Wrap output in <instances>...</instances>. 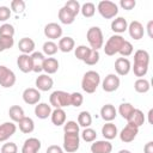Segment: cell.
I'll use <instances>...</instances> for the list:
<instances>
[{
	"instance_id": "obj_40",
	"label": "cell",
	"mask_w": 153,
	"mask_h": 153,
	"mask_svg": "<svg viewBox=\"0 0 153 153\" xmlns=\"http://www.w3.org/2000/svg\"><path fill=\"white\" fill-rule=\"evenodd\" d=\"M14 26L10 23H5L0 26V36H6V37H13L14 36Z\"/></svg>"
},
{
	"instance_id": "obj_27",
	"label": "cell",
	"mask_w": 153,
	"mask_h": 153,
	"mask_svg": "<svg viewBox=\"0 0 153 153\" xmlns=\"http://www.w3.org/2000/svg\"><path fill=\"white\" fill-rule=\"evenodd\" d=\"M74 47H75V42L69 36L61 37L60 41H59V44H57L59 50H61L62 53H69V51H72L74 49Z\"/></svg>"
},
{
	"instance_id": "obj_55",
	"label": "cell",
	"mask_w": 153,
	"mask_h": 153,
	"mask_svg": "<svg viewBox=\"0 0 153 153\" xmlns=\"http://www.w3.org/2000/svg\"><path fill=\"white\" fill-rule=\"evenodd\" d=\"M118 153H131L130 151H128V149H121Z\"/></svg>"
},
{
	"instance_id": "obj_31",
	"label": "cell",
	"mask_w": 153,
	"mask_h": 153,
	"mask_svg": "<svg viewBox=\"0 0 153 153\" xmlns=\"http://www.w3.org/2000/svg\"><path fill=\"white\" fill-rule=\"evenodd\" d=\"M18 126H19V129L22 133L24 134H30L35 129V122L31 117H23L19 122H18Z\"/></svg>"
},
{
	"instance_id": "obj_42",
	"label": "cell",
	"mask_w": 153,
	"mask_h": 153,
	"mask_svg": "<svg viewBox=\"0 0 153 153\" xmlns=\"http://www.w3.org/2000/svg\"><path fill=\"white\" fill-rule=\"evenodd\" d=\"M65 133H79V124L75 121H67L63 124Z\"/></svg>"
},
{
	"instance_id": "obj_25",
	"label": "cell",
	"mask_w": 153,
	"mask_h": 153,
	"mask_svg": "<svg viewBox=\"0 0 153 153\" xmlns=\"http://www.w3.org/2000/svg\"><path fill=\"white\" fill-rule=\"evenodd\" d=\"M57 17H59V20H60L62 24L69 25V24H72V23L75 20V17H76V16H75L73 12H71L67 7L63 6V7L60 8Z\"/></svg>"
},
{
	"instance_id": "obj_19",
	"label": "cell",
	"mask_w": 153,
	"mask_h": 153,
	"mask_svg": "<svg viewBox=\"0 0 153 153\" xmlns=\"http://www.w3.org/2000/svg\"><path fill=\"white\" fill-rule=\"evenodd\" d=\"M17 66L23 73H29L32 72V61L31 56L27 54H20L17 57Z\"/></svg>"
},
{
	"instance_id": "obj_36",
	"label": "cell",
	"mask_w": 153,
	"mask_h": 153,
	"mask_svg": "<svg viewBox=\"0 0 153 153\" xmlns=\"http://www.w3.org/2000/svg\"><path fill=\"white\" fill-rule=\"evenodd\" d=\"M135 110V108L130 104V103H122L120 106H118V112L120 115L128 121V118L130 117V115L133 114V111Z\"/></svg>"
},
{
	"instance_id": "obj_12",
	"label": "cell",
	"mask_w": 153,
	"mask_h": 153,
	"mask_svg": "<svg viewBox=\"0 0 153 153\" xmlns=\"http://www.w3.org/2000/svg\"><path fill=\"white\" fill-rule=\"evenodd\" d=\"M44 36L50 41L61 38L62 36V27L57 23H49L44 26Z\"/></svg>"
},
{
	"instance_id": "obj_29",
	"label": "cell",
	"mask_w": 153,
	"mask_h": 153,
	"mask_svg": "<svg viewBox=\"0 0 153 153\" xmlns=\"http://www.w3.org/2000/svg\"><path fill=\"white\" fill-rule=\"evenodd\" d=\"M59 69V61L55 57H45L43 62V71L49 75L56 73Z\"/></svg>"
},
{
	"instance_id": "obj_13",
	"label": "cell",
	"mask_w": 153,
	"mask_h": 153,
	"mask_svg": "<svg viewBox=\"0 0 153 153\" xmlns=\"http://www.w3.org/2000/svg\"><path fill=\"white\" fill-rule=\"evenodd\" d=\"M128 32H129V36L136 41L141 39L145 35V29H143V25L139 22V20H133L130 24H128Z\"/></svg>"
},
{
	"instance_id": "obj_38",
	"label": "cell",
	"mask_w": 153,
	"mask_h": 153,
	"mask_svg": "<svg viewBox=\"0 0 153 153\" xmlns=\"http://www.w3.org/2000/svg\"><path fill=\"white\" fill-rule=\"evenodd\" d=\"M90 51H91V48H88V47L81 44V45H78V47L75 48L74 54H75V57H76L78 60H80V61H85L86 57L88 56Z\"/></svg>"
},
{
	"instance_id": "obj_6",
	"label": "cell",
	"mask_w": 153,
	"mask_h": 153,
	"mask_svg": "<svg viewBox=\"0 0 153 153\" xmlns=\"http://www.w3.org/2000/svg\"><path fill=\"white\" fill-rule=\"evenodd\" d=\"M124 41L126 39L121 35H112L111 37H109V39L106 41V43L104 45V53L108 56H114L115 54H117L120 51Z\"/></svg>"
},
{
	"instance_id": "obj_15",
	"label": "cell",
	"mask_w": 153,
	"mask_h": 153,
	"mask_svg": "<svg viewBox=\"0 0 153 153\" xmlns=\"http://www.w3.org/2000/svg\"><path fill=\"white\" fill-rule=\"evenodd\" d=\"M41 141L37 137H29L24 141L22 147V153H38L41 149Z\"/></svg>"
},
{
	"instance_id": "obj_54",
	"label": "cell",
	"mask_w": 153,
	"mask_h": 153,
	"mask_svg": "<svg viewBox=\"0 0 153 153\" xmlns=\"http://www.w3.org/2000/svg\"><path fill=\"white\" fill-rule=\"evenodd\" d=\"M152 114H153V109H151L149 111H148V122L152 124Z\"/></svg>"
},
{
	"instance_id": "obj_8",
	"label": "cell",
	"mask_w": 153,
	"mask_h": 153,
	"mask_svg": "<svg viewBox=\"0 0 153 153\" xmlns=\"http://www.w3.org/2000/svg\"><path fill=\"white\" fill-rule=\"evenodd\" d=\"M16 74L12 69L6 66L0 65V86L4 88H10L16 84Z\"/></svg>"
},
{
	"instance_id": "obj_50",
	"label": "cell",
	"mask_w": 153,
	"mask_h": 153,
	"mask_svg": "<svg viewBox=\"0 0 153 153\" xmlns=\"http://www.w3.org/2000/svg\"><path fill=\"white\" fill-rule=\"evenodd\" d=\"M120 6H121L123 10L130 11V10H133V8L136 6V1H135V0H121V1H120Z\"/></svg>"
},
{
	"instance_id": "obj_49",
	"label": "cell",
	"mask_w": 153,
	"mask_h": 153,
	"mask_svg": "<svg viewBox=\"0 0 153 153\" xmlns=\"http://www.w3.org/2000/svg\"><path fill=\"white\" fill-rule=\"evenodd\" d=\"M11 14H12V11L10 7L0 6V22H6L7 19H10Z\"/></svg>"
},
{
	"instance_id": "obj_24",
	"label": "cell",
	"mask_w": 153,
	"mask_h": 153,
	"mask_svg": "<svg viewBox=\"0 0 153 153\" xmlns=\"http://www.w3.org/2000/svg\"><path fill=\"white\" fill-rule=\"evenodd\" d=\"M18 49L22 51V54H27L29 55L30 53H33V50H35L33 39L29 38V37H23L18 42Z\"/></svg>"
},
{
	"instance_id": "obj_9",
	"label": "cell",
	"mask_w": 153,
	"mask_h": 153,
	"mask_svg": "<svg viewBox=\"0 0 153 153\" xmlns=\"http://www.w3.org/2000/svg\"><path fill=\"white\" fill-rule=\"evenodd\" d=\"M137 133H139V128L136 126L127 123V126L121 130V133L118 135H120V139H121L122 142L128 143V142H131L136 137Z\"/></svg>"
},
{
	"instance_id": "obj_23",
	"label": "cell",
	"mask_w": 153,
	"mask_h": 153,
	"mask_svg": "<svg viewBox=\"0 0 153 153\" xmlns=\"http://www.w3.org/2000/svg\"><path fill=\"white\" fill-rule=\"evenodd\" d=\"M128 29V22L123 17H117L111 22V30L115 32V35H120Z\"/></svg>"
},
{
	"instance_id": "obj_30",
	"label": "cell",
	"mask_w": 153,
	"mask_h": 153,
	"mask_svg": "<svg viewBox=\"0 0 153 153\" xmlns=\"http://www.w3.org/2000/svg\"><path fill=\"white\" fill-rule=\"evenodd\" d=\"M145 121H146V118H145V115H143V112L140 110V109H135L134 111H133V114L130 115V117L128 118V123H130V124H134V126H136L137 128H140L143 123H145Z\"/></svg>"
},
{
	"instance_id": "obj_39",
	"label": "cell",
	"mask_w": 153,
	"mask_h": 153,
	"mask_svg": "<svg viewBox=\"0 0 153 153\" xmlns=\"http://www.w3.org/2000/svg\"><path fill=\"white\" fill-rule=\"evenodd\" d=\"M81 139L85 142H93L97 139V133H96L94 129H92L90 127L88 128H85L82 130V133H81Z\"/></svg>"
},
{
	"instance_id": "obj_14",
	"label": "cell",
	"mask_w": 153,
	"mask_h": 153,
	"mask_svg": "<svg viewBox=\"0 0 153 153\" xmlns=\"http://www.w3.org/2000/svg\"><path fill=\"white\" fill-rule=\"evenodd\" d=\"M17 130V126L14 122H4L0 124V142L7 141Z\"/></svg>"
},
{
	"instance_id": "obj_4",
	"label": "cell",
	"mask_w": 153,
	"mask_h": 153,
	"mask_svg": "<svg viewBox=\"0 0 153 153\" xmlns=\"http://www.w3.org/2000/svg\"><path fill=\"white\" fill-rule=\"evenodd\" d=\"M86 38L87 42L91 47V49L98 50L103 47L104 44V37H103V32L100 30V27L98 26H92L87 30L86 32Z\"/></svg>"
},
{
	"instance_id": "obj_7",
	"label": "cell",
	"mask_w": 153,
	"mask_h": 153,
	"mask_svg": "<svg viewBox=\"0 0 153 153\" xmlns=\"http://www.w3.org/2000/svg\"><path fill=\"white\" fill-rule=\"evenodd\" d=\"M80 146V134L79 133H65L63 135V149L67 153H74Z\"/></svg>"
},
{
	"instance_id": "obj_35",
	"label": "cell",
	"mask_w": 153,
	"mask_h": 153,
	"mask_svg": "<svg viewBox=\"0 0 153 153\" xmlns=\"http://www.w3.org/2000/svg\"><path fill=\"white\" fill-rule=\"evenodd\" d=\"M80 12L85 18H91L96 13V6L93 2H85L80 6Z\"/></svg>"
},
{
	"instance_id": "obj_47",
	"label": "cell",
	"mask_w": 153,
	"mask_h": 153,
	"mask_svg": "<svg viewBox=\"0 0 153 153\" xmlns=\"http://www.w3.org/2000/svg\"><path fill=\"white\" fill-rule=\"evenodd\" d=\"M1 153H18V147L14 142H6L1 146Z\"/></svg>"
},
{
	"instance_id": "obj_43",
	"label": "cell",
	"mask_w": 153,
	"mask_h": 153,
	"mask_svg": "<svg viewBox=\"0 0 153 153\" xmlns=\"http://www.w3.org/2000/svg\"><path fill=\"white\" fill-rule=\"evenodd\" d=\"M25 10V2L23 0H13L11 1V11L16 13H23Z\"/></svg>"
},
{
	"instance_id": "obj_11",
	"label": "cell",
	"mask_w": 153,
	"mask_h": 153,
	"mask_svg": "<svg viewBox=\"0 0 153 153\" xmlns=\"http://www.w3.org/2000/svg\"><path fill=\"white\" fill-rule=\"evenodd\" d=\"M120 82H121L120 78L116 74L110 73L104 78V80L102 82V87L105 92H114L120 87Z\"/></svg>"
},
{
	"instance_id": "obj_1",
	"label": "cell",
	"mask_w": 153,
	"mask_h": 153,
	"mask_svg": "<svg viewBox=\"0 0 153 153\" xmlns=\"http://www.w3.org/2000/svg\"><path fill=\"white\" fill-rule=\"evenodd\" d=\"M148 65H149V54L147 50L139 49L134 54V65H133V72L135 76L142 78L148 72Z\"/></svg>"
},
{
	"instance_id": "obj_53",
	"label": "cell",
	"mask_w": 153,
	"mask_h": 153,
	"mask_svg": "<svg viewBox=\"0 0 153 153\" xmlns=\"http://www.w3.org/2000/svg\"><path fill=\"white\" fill-rule=\"evenodd\" d=\"M152 26H153V20H149L147 23V32H148V36L152 38L153 37V33H152Z\"/></svg>"
},
{
	"instance_id": "obj_34",
	"label": "cell",
	"mask_w": 153,
	"mask_h": 153,
	"mask_svg": "<svg viewBox=\"0 0 153 153\" xmlns=\"http://www.w3.org/2000/svg\"><path fill=\"white\" fill-rule=\"evenodd\" d=\"M92 123V116L88 111H81L78 115V124L79 127H84V128H88Z\"/></svg>"
},
{
	"instance_id": "obj_37",
	"label": "cell",
	"mask_w": 153,
	"mask_h": 153,
	"mask_svg": "<svg viewBox=\"0 0 153 153\" xmlns=\"http://www.w3.org/2000/svg\"><path fill=\"white\" fill-rule=\"evenodd\" d=\"M42 49H43V54H45V55H48V56L55 55V54L57 53V50H59L57 44H56L54 41H47V42H44Z\"/></svg>"
},
{
	"instance_id": "obj_48",
	"label": "cell",
	"mask_w": 153,
	"mask_h": 153,
	"mask_svg": "<svg viewBox=\"0 0 153 153\" xmlns=\"http://www.w3.org/2000/svg\"><path fill=\"white\" fill-rule=\"evenodd\" d=\"M0 43L4 47L5 50L11 49L14 44V38L13 37H6V36H0Z\"/></svg>"
},
{
	"instance_id": "obj_44",
	"label": "cell",
	"mask_w": 153,
	"mask_h": 153,
	"mask_svg": "<svg viewBox=\"0 0 153 153\" xmlns=\"http://www.w3.org/2000/svg\"><path fill=\"white\" fill-rule=\"evenodd\" d=\"M133 49H134L133 44L129 41H124V43H123V45H122V48L120 49L118 53L122 55V57H127V56L133 54Z\"/></svg>"
},
{
	"instance_id": "obj_32",
	"label": "cell",
	"mask_w": 153,
	"mask_h": 153,
	"mask_svg": "<svg viewBox=\"0 0 153 153\" xmlns=\"http://www.w3.org/2000/svg\"><path fill=\"white\" fill-rule=\"evenodd\" d=\"M8 116L12 120V122H19L23 117H25L24 115V110L22 106L19 105H12L10 109H8Z\"/></svg>"
},
{
	"instance_id": "obj_41",
	"label": "cell",
	"mask_w": 153,
	"mask_h": 153,
	"mask_svg": "<svg viewBox=\"0 0 153 153\" xmlns=\"http://www.w3.org/2000/svg\"><path fill=\"white\" fill-rule=\"evenodd\" d=\"M99 57H100L99 51H98V50H94V49H91V51H90L88 56L86 57V60H85L84 62H85L86 65H88V66H93V65L98 63Z\"/></svg>"
},
{
	"instance_id": "obj_28",
	"label": "cell",
	"mask_w": 153,
	"mask_h": 153,
	"mask_svg": "<svg viewBox=\"0 0 153 153\" xmlns=\"http://www.w3.org/2000/svg\"><path fill=\"white\" fill-rule=\"evenodd\" d=\"M50 118L54 126H63L66 123V111L63 109H54L51 111Z\"/></svg>"
},
{
	"instance_id": "obj_10",
	"label": "cell",
	"mask_w": 153,
	"mask_h": 153,
	"mask_svg": "<svg viewBox=\"0 0 153 153\" xmlns=\"http://www.w3.org/2000/svg\"><path fill=\"white\" fill-rule=\"evenodd\" d=\"M23 100L29 105H36L39 103L41 92L35 87H27L23 91Z\"/></svg>"
},
{
	"instance_id": "obj_3",
	"label": "cell",
	"mask_w": 153,
	"mask_h": 153,
	"mask_svg": "<svg viewBox=\"0 0 153 153\" xmlns=\"http://www.w3.org/2000/svg\"><path fill=\"white\" fill-rule=\"evenodd\" d=\"M49 102L50 106H54L55 109H63L71 105V93L61 90L54 91L49 97Z\"/></svg>"
},
{
	"instance_id": "obj_56",
	"label": "cell",
	"mask_w": 153,
	"mask_h": 153,
	"mask_svg": "<svg viewBox=\"0 0 153 153\" xmlns=\"http://www.w3.org/2000/svg\"><path fill=\"white\" fill-rule=\"evenodd\" d=\"M4 50H5V49H4V47H2V45H1V43H0V53H1V51H4Z\"/></svg>"
},
{
	"instance_id": "obj_52",
	"label": "cell",
	"mask_w": 153,
	"mask_h": 153,
	"mask_svg": "<svg viewBox=\"0 0 153 153\" xmlns=\"http://www.w3.org/2000/svg\"><path fill=\"white\" fill-rule=\"evenodd\" d=\"M143 153H153V141H148L143 147Z\"/></svg>"
},
{
	"instance_id": "obj_33",
	"label": "cell",
	"mask_w": 153,
	"mask_h": 153,
	"mask_svg": "<svg viewBox=\"0 0 153 153\" xmlns=\"http://www.w3.org/2000/svg\"><path fill=\"white\" fill-rule=\"evenodd\" d=\"M149 88H151L149 81L145 78H137L134 82V90L137 93H146L149 91Z\"/></svg>"
},
{
	"instance_id": "obj_20",
	"label": "cell",
	"mask_w": 153,
	"mask_h": 153,
	"mask_svg": "<svg viewBox=\"0 0 153 153\" xmlns=\"http://www.w3.org/2000/svg\"><path fill=\"white\" fill-rule=\"evenodd\" d=\"M30 56H31V61H32V72L41 73L43 71V62L45 60L44 54L39 53V51H33Z\"/></svg>"
},
{
	"instance_id": "obj_46",
	"label": "cell",
	"mask_w": 153,
	"mask_h": 153,
	"mask_svg": "<svg viewBox=\"0 0 153 153\" xmlns=\"http://www.w3.org/2000/svg\"><path fill=\"white\" fill-rule=\"evenodd\" d=\"M65 7H67L71 12H73L75 16H78V13L80 12V4H79V1H76V0H69V1H67L66 4H65Z\"/></svg>"
},
{
	"instance_id": "obj_26",
	"label": "cell",
	"mask_w": 153,
	"mask_h": 153,
	"mask_svg": "<svg viewBox=\"0 0 153 153\" xmlns=\"http://www.w3.org/2000/svg\"><path fill=\"white\" fill-rule=\"evenodd\" d=\"M102 134H103L105 140H112V139H115L118 135L117 127L112 122H106L102 127Z\"/></svg>"
},
{
	"instance_id": "obj_18",
	"label": "cell",
	"mask_w": 153,
	"mask_h": 153,
	"mask_svg": "<svg viewBox=\"0 0 153 153\" xmlns=\"http://www.w3.org/2000/svg\"><path fill=\"white\" fill-rule=\"evenodd\" d=\"M112 145L109 140H98L93 141L91 145V152L92 153H111Z\"/></svg>"
},
{
	"instance_id": "obj_22",
	"label": "cell",
	"mask_w": 153,
	"mask_h": 153,
	"mask_svg": "<svg viewBox=\"0 0 153 153\" xmlns=\"http://www.w3.org/2000/svg\"><path fill=\"white\" fill-rule=\"evenodd\" d=\"M116 116H117V110L115 109V106L112 104H105V105L102 106V109H100V117L105 122H111L112 120H115Z\"/></svg>"
},
{
	"instance_id": "obj_16",
	"label": "cell",
	"mask_w": 153,
	"mask_h": 153,
	"mask_svg": "<svg viewBox=\"0 0 153 153\" xmlns=\"http://www.w3.org/2000/svg\"><path fill=\"white\" fill-rule=\"evenodd\" d=\"M131 69V63L127 57H118L115 61V71L118 75L124 76L127 75Z\"/></svg>"
},
{
	"instance_id": "obj_21",
	"label": "cell",
	"mask_w": 153,
	"mask_h": 153,
	"mask_svg": "<svg viewBox=\"0 0 153 153\" xmlns=\"http://www.w3.org/2000/svg\"><path fill=\"white\" fill-rule=\"evenodd\" d=\"M35 115L39 120H45L51 115V106L47 103H38L35 105Z\"/></svg>"
},
{
	"instance_id": "obj_5",
	"label": "cell",
	"mask_w": 153,
	"mask_h": 153,
	"mask_svg": "<svg viewBox=\"0 0 153 153\" xmlns=\"http://www.w3.org/2000/svg\"><path fill=\"white\" fill-rule=\"evenodd\" d=\"M97 11L99 12V14L103 18H105V19H112L118 13V6H117V4L112 2V1L103 0V1H99L98 2Z\"/></svg>"
},
{
	"instance_id": "obj_51",
	"label": "cell",
	"mask_w": 153,
	"mask_h": 153,
	"mask_svg": "<svg viewBox=\"0 0 153 153\" xmlns=\"http://www.w3.org/2000/svg\"><path fill=\"white\" fill-rule=\"evenodd\" d=\"M45 153H63V149L60 146H57V145H50L47 148Z\"/></svg>"
},
{
	"instance_id": "obj_17",
	"label": "cell",
	"mask_w": 153,
	"mask_h": 153,
	"mask_svg": "<svg viewBox=\"0 0 153 153\" xmlns=\"http://www.w3.org/2000/svg\"><path fill=\"white\" fill-rule=\"evenodd\" d=\"M36 88L38 91H49L53 85H54V80L51 79V76H49L48 74H41L36 78Z\"/></svg>"
},
{
	"instance_id": "obj_45",
	"label": "cell",
	"mask_w": 153,
	"mask_h": 153,
	"mask_svg": "<svg viewBox=\"0 0 153 153\" xmlns=\"http://www.w3.org/2000/svg\"><path fill=\"white\" fill-rule=\"evenodd\" d=\"M82 102H84V97H82L81 93H79V92L71 93V105L78 108V106H80L82 104Z\"/></svg>"
},
{
	"instance_id": "obj_2",
	"label": "cell",
	"mask_w": 153,
	"mask_h": 153,
	"mask_svg": "<svg viewBox=\"0 0 153 153\" xmlns=\"http://www.w3.org/2000/svg\"><path fill=\"white\" fill-rule=\"evenodd\" d=\"M100 84V75L96 71H87L81 79V88L86 93H93Z\"/></svg>"
}]
</instances>
